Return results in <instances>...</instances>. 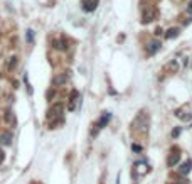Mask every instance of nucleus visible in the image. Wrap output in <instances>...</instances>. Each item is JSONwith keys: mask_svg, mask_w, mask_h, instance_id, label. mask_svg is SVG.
<instances>
[{"mask_svg": "<svg viewBox=\"0 0 192 184\" xmlns=\"http://www.w3.org/2000/svg\"><path fill=\"white\" fill-rule=\"evenodd\" d=\"M62 110H64V105H62L61 101H57V103H54V105L47 110V120H52L51 122V128L56 123H61L62 122V118H61V113H62Z\"/></svg>", "mask_w": 192, "mask_h": 184, "instance_id": "obj_1", "label": "nucleus"}, {"mask_svg": "<svg viewBox=\"0 0 192 184\" xmlns=\"http://www.w3.org/2000/svg\"><path fill=\"white\" fill-rule=\"evenodd\" d=\"M12 142H14V133H12L10 130L0 132V145L9 147V145H12Z\"/></svg>", "mask_w": 192, "mask_h": 184, "instance_id": "obj_2", "label": "nucleus"}, {"mask_svg": "<svg viewBox=\"0 0 192 184\" xmlns=\"http://www.w3.org/2000/svg\"><path fill=\"white\" fill-rule=\"evenodd\" d=\"M4 120H5L7 125H12V127H15V123H17L15 115H14V111H12L10 108H7V110L4 111Z\"/></svg>", "mask_w": 192, "mask_h": 184, "instance_id": "obj_3", "label": "nucleus"}, {"mask_svg": "<svg viewBox=\"0 0 192 184\" xmlns=\"http://www.w3.org/2000/svg\"><path fill=\"white\" fill-rule=\"evenodd\" d=\"M110 118H111V115H110V113H104V115L101 117V118H99V120H98V123H96V130L93 132V135H96V132H98V130H101V128H103V127L106 125V123H108V122H110Z\"/></svg>", "mask_w": 192, "mask_h": 184, "instance_id": "obj_4", "label": "nucleus"}, {"mask_svg": "<svg viewBox=\"0 0 192 184\" xmlns=\"http://www.w3.org/2000/svg\"><path fill=\"white\" fill-rule=\"evenodd\" d=\"M78 96H79V93L76 91V89H73V91H71V95H69V105H68V110H69V111H73L74 108H76Z\"/></svg>", "mask_w": 192, "mask_h": 184, "instance_id": "obj_5", "label": "nucleus"}, {"mask_svg": "<svg viewBox=\"0 0 192 184\" xmlns=\"http://www.w3.org/2000/svg\"><path fill=\"white\" fill-rule=\"evenodd\" d=\"M68 81V74L62 73V74H57L52 78V86H62V84Z\"/></svg>", "mask_w": 192, "mask_h": 184, "instance_id": "obj_6", "label": "nucleus"}, {"mask_svg": "<svg viewBox=\"0 0 192 184\" xmlns=\"http://www.w3.org/2000/svg\"><path fill=\"white\" fill-rule=\"evenodd\" d=\"M191 169H192V161H191V159H187L185 162H184L180 167H179V172H180L182 176H185V174L191 172Z\"/></svg>", "mask_w": 192, "mask_h": 184, "instance_id": "obj_7", "label": "nucleus"}, {"mask_svg": "<svg viewBox=\"0 0 192 184\" xmlns=\"http://www.w3.org/2000/svg\"><path fill=\"white\" fill-rule=\"evenodd\" d=\"M165 71H167V73H169V74H174V73H177V71H179V63H177L175 59H172L170 63H169V64H167V66H165Z\"/></svg>", "mask_w": 192, "mask_h": 184, "instance_id": "obj_8", "label": "nucleus"}, {"mask_svg": "<svg viewBox=\"0 0 192 184\" xmlns=\"http://www.w3.org/2000/svg\"><path fill=\"white\" fill-rule=\"evenodd\" d=\"M17 63H19V58L17 56H10V58L7 59V69L9 71H14L17 68Z\"/></svg>", "mask_w": 192, "mask_h": 184, "instance_id": "obj_9", "label": "nucleus"}, {"mask_svg": "<svg viewBox=\"0 0 192 184\" xmlns=\"http://www.w3.org/2000/svg\"><path fill=\"white\" fill-rule=\"evenodd\" d=\"M52 48L61 49V51H66V49H68V41H64V39H61V41H54L52 42Z\"/></svg>", "mask_w": 192, "mask_h": 184, "instance_id": "obj_10", "label": "nucleus"}, {"mask_svg": "<svg viewBox=\"0 0 192 184\" xmlns=\"http://www.w3.org/2000/svg\"><path fill=\"white\" fill-rule=\"evenodd\" d=\"M179 32H180V29H179V27H172V29H167V32H165V39H174V37L179 36Z\"/></svg>", "mask_w": 192, "mask_h": 184, "instance_id": "obj_11", "label": "nucleus"}, {"mask_svg": "<svg viewBox=\"0 0 192 184\" xmlns=\"http://www.w3.org/2000/svg\"><path fill=\"white\" fill-rule=\"evenodd\" d=\"M179 161H180V154H172L170 157L167 159V166H169V167H174Z\"/></svg>", "mask_w": 192, "mask_h": 184, "instance_id": "obj_12", "label": "nucleus"}, {"mask_svg": "<svg viewBox=\"0 0 192 184\" xmlns=\"http://www.w3.org/2000/svg\"><path fill=\"white\" fill-rule=\"evenodd\" d=\"M158 49H160V42H158V41H155V42H148V48H147L148 54H155Z\"/></svg>", "mask_w": 192, "mask_h": 184, "instance_id": "obj_13", "label": "nucleus"}, {"mask_svg": "<svg viewBox=\"0 0 192 184\" xmlns=\"http://www.w3.org/2000/svg\"><path fill=\"white\" fill-rule=\"evenodd\" d=\"M153 19V9H148V10H143V19H142V22L143 24H148V22Z\"/></svg>", "mask_w": 192, "mask_h": 184, "instance_id": "obj_14", "label": "nucleus"}, {"mask_svg": "<svg viewBox=\"0 0 192 184\" xmlns=\"http://www.w3.org/2000/svg\"><path fill=\"white\" fill-rule=\"evenodd\" d=\"M96 5H98V2H96V0H89L88 4H84L83 9H84L86 12H93L94 9H96Z\"/></svg>", "mask_w": 192, "mask_h": 184, "instance_id": "obj_15", "label": "nucleus"}, {"mask_svg": "<svg viewBox=\"0 0 192 184\" xmlns=\"http://www.w3.org/2000/svg\"><path fill=\"white\" fill-rule=\"evenodd\" d=\"M54 96H56V91H54V89H49V91L46 93V98H47V100H52Z\"/></svg>", "mask_w": 192, "mask_h": 184, "instance_id": "obj_16", "label": "nucleus"}, {"mask_svg": "<svg viewBox=\"0 0 192 184\" xmlns=\"http://www.w3.org/2000/svg\"><path fill=\"white\" fill-rule=\"evenodd\" d=\"M180 135V127H177V128H174V130H172V137H174V139H175V137H179Z\"/></svg>", "mask_w": 192, "mask_h": 184, "instance_id": "obj_17", "label": "nucleus"}, {"mask_svg": "<svg viewBox=\"0 0 192 184\" xmlns=\"http://www.w3.org/2000/svg\"><path fill=\"white\" fill-rule=\"evenodd\" d=\"M4 161H5V152H4V149H0V166L4 164Z\"/></svg>", "mask_w": 192, "mask_h": 184, "instance_id": "obj_18", "label": "nucleus"}, {"mask_svg": "<svg viewBox=\"0 0 192 184\" xmlns=\"http://www.w3.org/2000/svg\"><path fill=\"white\" fill-rule=\"evenodd\" d=\"M32 39H34V31H27V41L32 42Z\"/></svg>", "mask_w": 192, "mask_h": 184, "instance_id": "obj_19", "label": "nucleus"}, {"mask_svg": "<svg viewBox=\"0 0 192 184\" xmlns=\"http://www.w3.org/2000/svg\"><path fill=\"white\" fill-rule=\"evenodd\" d=\"M133 150H135V152H142V145H138V144H133Z\"/></svg>", "mask_w": 192, "mask_h": 184, "instance_id": "obj_20", "label": "nucleus"}, {"mask_svg": "<svg viewBox=\"0 0 192 184\" xmlns=\"http://www.w3.org/2000/svg\"><path fill=\"white\" fill-rule=\"evenodd\" d=\"M187 10H189V14H192V2H189V5H187Z\"/></svg>", "mask_w": 192, "mask_h": 184, "instance_id": "obj_21", "label": "nucleus"}, {"mask_svg": "<svg viewBox=\"0 0 192 184\" xmlns=\"http://www.w3.org/2000/svg\"><path fill=\"white\" fill-rule=\"evenodd\" d=\"M88 2H89V0H83V4H88Z\"/></svg>", "mask_w": 192, "mask_h": 184, "instance_id": "obj_22", "label": "nucleus"}, {"mask_svg": "<svg viewBox=\"0 0 192 184\" xmlns=\"http://www.w3.org/2000/svg\"><path fill=\"white\" fill-rule=\"evenodd\" d=\"M99 184H104V183H103V181H101V183H99Z\"/></svg>", "mask_w": 192, "mask_h": 184, "instance_id": "obj_23", "label": "nucleus"}, {"mask_svg": "<svg viewBox=\"0 0 192 184\" xmlns=\"http://www.w3.org/2000/svg\"><path fill=\"white\" fill-rule=\"evenodd\" d=\"M0 76H2V73H0Z\"/></svg>", "mask_w": 192, "mask_h": 184, "instance_id": "obj_24", "label": "nucleus"}]
</instances>
